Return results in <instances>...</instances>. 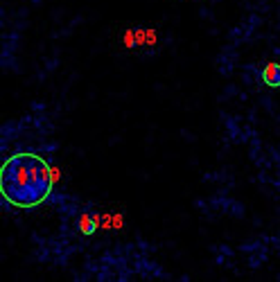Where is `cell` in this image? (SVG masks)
Instances as JSON below:
<instances>
[{
	"instance_id": "277c9868",
	"label": "cell",
	"mask_w": 280,
	"mask_h": 282,
	"mask_svg": "<svg viewBox=\"0 0 280 282\" xmlns=\"http://www.w3.org/2000/svg\"><path fill=\"white\" fill-rule=\"evenodd\" d=\"M133 38H136V34H133V32H124V45L133 48V45H136V43H133Z\"/></svg>"
},
{
	"instance_id": "6da1fadb",
	"label": "cell",
	"mask_w": 280,
	"mask_h": 282,
	"mask_svg": "<svg viewBox=\"0 0 280 282\" xmlns=\"http://www.w3.org/2000/svg\"><path fill=\"white\" fill-rule=\"evenodd\" d=\"M52 167L38 154L21 152L7 158L0 167V192L14 208H36L52 192Z\"/></svg>"
},
{
	"instance_id": "5b68a950",
	"label": "cell",
	"mask_w": 280,
	"mask_h": 282,
	"mask_svg": "<svg viewBox=\"0 0 280 282\" xmlns=\"http://www.w3.org/2000/svg\"><path fill=\"white\" fill-rule=\"evenodd\" d=\"M59 176H61V174H59V169H57V167H52V181H59Z\"/></svg>"
},
{
	"instance_id": "3957f363",
	"label": "cell",
	"mask_w": 280,
	"mask_h": 282,
	"mask_svg": "<svg viewBox=\"0 0 280 282\" xmlns=\"http://www.w3.org/2000/svg\"><path fill=\"white\" fill-rule=\"evenodd\" d=\"M98 226H100V217L98 215L84 212V215L79 217V230H81V235H93V232L98 230Z\"/></svg>"
},
{
	"instance_id": "7a4b0ae2",
	"label": "cell",
	"mask_w": 280,
	"mask_h": 282,
	"mask_svg": "<svg viewBox=\"0 0 280 282\" xmlns=\"http://www.w3.org/2000/svg\"><path fill=\"white\" fill-rule=\"evenodd\" d=\"M262 81L271 88H280V63H267L262 68Z\"/></svg>"
}]
</instances>
